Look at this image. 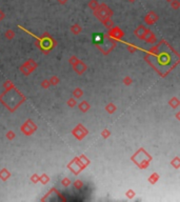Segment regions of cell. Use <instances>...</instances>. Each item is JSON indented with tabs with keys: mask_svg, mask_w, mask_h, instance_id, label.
Wrapping results in <instances>:
<instances>
[{
	"mask_svg": "<svg viewBox=\"0 0 180 202\" xmlns=\"http://www.w3.org/2000/svg\"><path fill=\"white\" fill-rule=\"evenodd\" d=\"M103 40V36L102 34L100 33H97V34H93V41L95 42V43H100Z\"/></svg>",
	"mask_w": 180,
	"mask_h": 202,
	"instance_id": "6da1fadb",
	"label": "cell"
}]
</instances>
